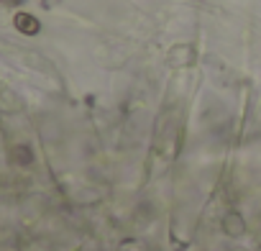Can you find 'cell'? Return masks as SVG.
<instances>
[{"label": "cell", "instance_id": "obj_2", "mask_svg": "<svg viewBox=\"0 0 261 251\" xmlns=\"http://www.w3.org/2000/svg\"><path fill=\"white\" fill-rule=\"evenodd\" d=\"M0 3H3V6H18L21 0H0Z\"/></svg>", "mask_w": 261, "mask_h": 251}, {"label": "cell", "instance_id": "obj_1", "mask_svg": "<svg viewBox=\"0 0 261 251\" xmlns=\"http://www.w3.org/2000/svg\"><path fill=\"white\" fill-rule=\"evenodd\" d=\"M13 23H16V29L21 31V34H36L41 26H39V21L31 16V13H16V18H13Z\"/></svg>", "mask_w": 261, "mask_h": 251}]
</instances>
